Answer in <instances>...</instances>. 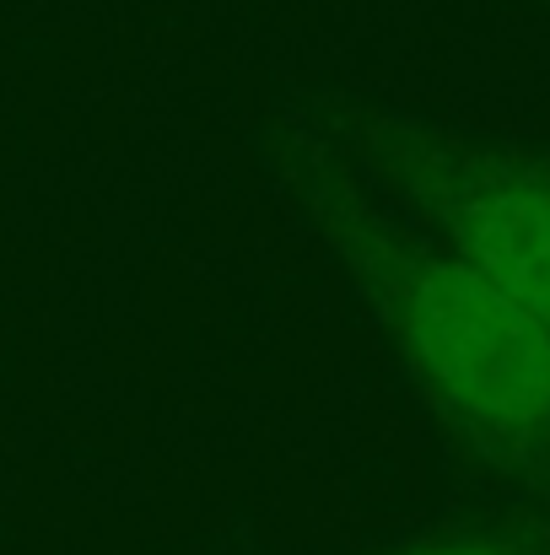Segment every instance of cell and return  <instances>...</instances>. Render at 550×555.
Returning a JSON list of instances; mask_svg holds the SVG:
<instances>
[{
  "mask_svg": "<svg viewBox=\"0 0 550 555\" xmlns=\"http://www.w3.org/2000/svg\"><path fill=\"white\" fill-rule=\"evenodd\" d=\"M367 281L421 383L486 442L550 431V330L459 259L357 243Z\"/></svg>",
  "mask_w": 550,
  "mask_h": 555,
  "instance_id": "6da1fadb",
  "label": "cell"
},
{
  "mask_svg": "<svg viewBox=\"0 0 550 555\" xmlns=\"http://www.w3.org/2000/svg\"><path fill=\"white\" fill-rule=\"evenodd\" d=\"M459 264L550 330V184L491 179L475 184L448 221Z\"/></svg>",
  "mask_w": 550,
  "mask_h": 555,
  "instance_id": "7a4b0ae2",
  "label": "cell"
},
{
  "mask_svg": "<svg viewBox=\"0 0 550 555\" xmlns=\"http://www.w3.org/2000/svg\"><path fill=\"white\" fill-rule=\"evenodd\" d=\"M410 555H513L502 545H437V551H410Z\"/></svg>",
  "mask_w": 550,
  "mask_h": 555,
  "instance_id": "3957f363",
  "label": "cell"
}]
</instances>
